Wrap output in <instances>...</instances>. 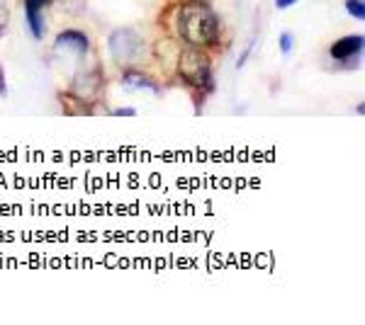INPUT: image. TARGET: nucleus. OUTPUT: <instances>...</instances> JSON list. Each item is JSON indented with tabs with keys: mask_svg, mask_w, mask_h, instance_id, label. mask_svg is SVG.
<instances>
[{
	"mask_svg": "<svg viewBox=\"0 0 365 325\" xmlns=\"http://www.w3.org/2000/svg\"><path fill=\"white\" fill-rule=\"evenodd\" d=\"M178 34L190 46L205 49V46L217 44L220 39V17L210 5L190 0L178 10Z\"/></svg>",
	"mask_w": 365,
	"mask_h": 325,
	"instance_id": "obj_1",
	"label": "nucleus"
},
{
	"mask_svg": "<svg viewBox=\"0 0 365 325\" xmlns=\"http://www.w3.org/2000/svg\"><path fill=\"white\" fill-rule=\"evenodd\" d=\"M175 66H178L180 78L185 80L190 87H195V90H205V92L215 90L212 63H210V56L205 54L202 49H197V46H190V49L180 51Z\"/></svg>",
	"mask_w": 365,
	"mask_h": 325,
	"instance_id": "obj_2",
	"label": "nucleus"
},
{
	"mask_svg": "<svg viewBox=\"0 0 365 325\" xmlns=\"http://www.w3.org/2000/svg\"><path fill=\"white\" fill-rule=\"evenodd\" d=\"M110 54H113L117 63L129 66V63H134L144 54V39H141L139 32H134L129 27L117 29V32H113V37H110Z\"/></svg>",
	"mask_w": 365,
	"mask_h": 325,
	"instance_id": "obj_3",
	"label": "nucleus"
},
{
	"mask_svg": "<svg viewBox=\"0 0 365 325\" xmlns=\"http://www.w3.org/2000/svg\"><path fill=\"white\" fill-rule=\"evenodd\" d=\"M363 46H365L363 34H351V37H344V39L334 41V44H331V58H334V61H341V63L361 61Z\"/></svg>",
	"mask_w": 365,
	"mask_h": 325,
	"instance_id": "obj_4",
	"label": "nucleus"
},
{
	"mask_svg": "<svg viewBox=\"0 0 365 325\" xmlns=\"http://www.w3.org/2000/svg\"><path fill=\"white\" fill-rule=\"evenodd\" d=\"M56 46L58 49H71L76 51V54H88V46H91V41L83 32H78V29H66V32H61L56 37Z\"/></svg>",
	"mask_w": 365,
	"mask_h": 325,
	"instance_id": "obj_5",
	"label": "nucleus"
},
{
	"mask_svg": "<svg viewBox=\"0 0 365 325\" xmlns=\"http://www.w3.org/2000/svg\"><path fill=\"white\" fill-rule=\"evenodd\" d=\"M42 5L34 3V0H25V15L29 22V29H32V37L34 39H42L44 37V20H42Z\"/></svg>",
	"mask_w": 365,
	"mask_h": 325,
	"instance_id": "obj_6",
	"label": "nucleus"
},
{
	"mask_svg": "<svg viewBox=\"0 0 365 325\" xmlns=\"http://www.w3.org/2000/svg\"><path fill=\"white\" fill-rule=\"evenodd\" d=\"M122 80H125V85L129 90H137V87H146V90L151 92H158V85L151 78H146V75H141L139 70H125V75H122Z\"/></svg>",
	"mask_w": 365,
	"mask_h": 325,
	"instance_id": "obj_7",
	"label": "nucleus"
},
{
	"mask_svg": "<svg viewBox=\"0 0 365 325\" xmlns=\"http://www.w3.org/2000/svg\"><path fill=\"white\" fill-rule=\"evenodd\" d=\"M346 10H349L351 17L356 20H365V0H346Z\"/></svg>",
	"mask_w": 365,
	"mask_h": 325,
	"instance_id": "obj_8",
	"label": "nucleus"
},
{
	"mask_svg": "<svg viewBox=\"0 0 365 325\" xmlns=\"http://www.w3.org/2000/svg\"><path fill=\"white\" fill-rule=\"evenodd\" d=\"M8 22H10V13H8V5L0 0V34L8 29Z\"/></svg>",
	"mask_w": 365,
	"mask_h": 325,
	"instance_id": "obj_9",
	"label": "nucleus"
},
{
	"mask_svg": "<svg viewBox=\"0 0 365 325\" xmlns=\"http://www.w3.org/2000/svg\"><path fill=\"white\" fill-rule=\"evenodd\" d=\"M292 41H295V39H292V34H290V32H282V34H280V51H282V54H290Z\"/></svg>",
	"mask_w": 365,
	"mask_h": 325,
	"instance_id": "obj_10",
	"label": "nucleus"
},
{
	"mask_svg": "<svg viewBox=\"0 0 365 325\" xmlns=\"http://www.w3.org/2000/svg\"><path fill=\"white\" fill-rule=\"evenodd\" d=\"M113 114H115V117H134V114H137V110H132V107H120V110H115Z\"/></svg>",
	"mask_w": 365,
	"mask_h": 325,
	"instance_id": "obj_11",
	"label": "nucleus"
},
{
	"mask_svg": "<svg viewBox=\"0 0 365 325\" xmlns=\"http://www.w3.org/2000/svg\"><path fill=\"white\" fill-rule=\"evenodd\" d=\"M295 3H297V0H275V8H278V10H287L290 5H295Z\"/></svg>",
	"mask_w": 365,
	"mask_h": 325,
	"instance_id": "obj_12",
	"label": "nucleus"
},
{
	"mask_svg": "<svg viewBox=\"0 0 365 325\" xmlns=\"http://www.w3.org/2000/svg\"><path fill=\"white\" fill-rule=\"evenodd\" d=\"M8 95V85H5V73H3V68H0V97H5Z\"/></svg>",
	"mask_w": 365,
	"mask_h": 325,
	"instance_id": "obj_13",
	"label": "nucleus"
}]
</instances>
